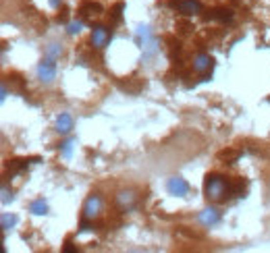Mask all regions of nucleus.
Listing matches in <instances>:
<instances>
[{"instance_id": "nucleus-1", "label": "nucleus", "mask_w": 270, "mask_h": 253, "mask_svg": "<svg viewBox=\"0 0 270 253\" xmlns=\"http://www.w3.org/2000/svg\"><path fill=\"white\" fill-rule=\"evenodd\" d=\"M229 193V183L221 174H208L204 181V195L208 202H222Z\"/></svg>"}, {"instance_id": "nucleus-2", "label": "nucleus", "mask_w": 270, "mask_h": 253, "mask_svg": "<svg viewBox=\"0 0 270 253\" xmlns=\"http://www.w3.org/2000/svg\"><path fill=\"white\" fill-rule=\"evenodd\" d=\"M167 191H169L171 195H175V197H187L189 191H191V187H189V183H187L185 179L171 177V179L167 181Z\"/></svg>"}, {"instance_id": "nucleus-3", "label": "nucleus", "mask_w": 270, "mask_h": 253, "mask_svg": "<svg viewBox=\"0 0 270 253\" xmlns=\"http://www.w3.org/2000/svg\"><path fill=\"white\" fill-rule=\"evenodd\" d=\"M54 77H56V63L46 56L38 65V79L44 81V83H50V81H54Z\"/></svg>"}, {"instance_id": "nucleus-4", "label": "nucleus", "mask_w": 270, "mask_h": 253, "mask_svg": "<svg viewBox=\"0 0 270 253\" xmlns=\"http://www.w3.org/2000/svg\"><path fill=\"white\" fill-rule=\"evenodd\" d=\"M92 46L96 50H102V48H106V44L112 40V33L108 31V27H104V25H98V27H94L92 29Z\"/></svg>"}, {"instance_id": "nucleus-5", "label": "nucleus", "mask_w": 270, "mask_h": 253, "mask_svg": "<svg viewBox=\"0 0 270 253\" xmlns=\"http://www.w3.org/2000/svg\"><path fill=\"white\" fill-rule=\"evenodd\" d=\"M102 210V197L98 193H92L88 199H85V204H83V218H96L100 214Z\"/></svg>"}, {"instance_id": "nucleus-6", "label": "nucleus", "mask_w": 270, "mask_h": 253, "mask_svg": "<svg viewBox=\"0 0 270 253\" xmlns=\"http://www.w3.org/2000/svg\"><path fill=\"white\" fill-rule=\"evenodd\" d=\"M221 218L222 216H221V212L216 210V207H206V210L199 212L197 220H199V224H202V226H206V229H212V226H216V224L221 222Z\"/></svg>"}, {"instance_id": "nucleus-7", "label": "nucleus", "mask_w": 270, "mask_h": 253, "mask_svg": "<svg viewBox=\"0 0 270 253\" xmlns=\"http://www.w3.org/2000/svg\"><path fill=\"white\" fill-rule=\"evenodd\" d=\"M172 6H177L179 8V13H183V15H197L199 11H202V4L197 2V0H172L171 2Z\"/></svg>"}, {"instance_id": "nucleus-8", "label": "nucleus", "mask_w": 270, "mask_h": 253, "mask_svg": "<svg viewBox=\"0 0 270 253\" xmlns=\"http://www.w3.org/2000/svg\"><path fill=\"white\" fill-rule=\"evenodd\" d=\"M73 116L69 115V112H60V116L56 118V131L58 133H63V135H67V133H71L73 131Z\"/></svg>"}, {"instance_id": "nucleus-9", "label": "nucleus", "mask_w": 270, "mask_h": 253, "mask_svg": "<svg viewBox=\"0 0 270 253\" xmlns=\"http://www.w3.org/2000/svg\"><path fill=\"white\" fill-rule=\"evenodd\" d=\"M210 67H212V58L208 56V54H197V56L194 58V71H196V73H202V75H204Z\"/></svg>"}, {"instance_id": "nucleus-10", "label": "nucleus", "mask_w": 270, "mask_h": 253, "mask_svg": "<svg viewBox=\"0 0 270 253\" xmlns=\"http://www.w3.org/2000/svg\"><path fill=\"white\" fill-rule=\"evenodd\" d=\"M79 13L83 15V17H98V15H102V6L98 4V2H83L81 6H79Z\"/></svg>"}, {"instance_id": "nucleus-11", "label": "nucleus", "mask_w": 270, "mask_h": 253, "mask_svg": "<svg viewBox=\"0 0 270 253\" xmlns=\"http://www.w3.org/2000/svg\"><path fill=\"white\" fill-rule=\"evenodd\" d=\"M117 204L123 207V210H129L133 204H135V195L131 193V191H119L117 195Z\"/></svg>"}, {"instance_id": "nucleus-12", "label": "nucleus", "mask_w": 270, "mask_h": 253, "mask_svg": "<svg viewBox=\"0 0 270 253\" xmlns=\"http://www.w3.org/2000/svg\"><path fill=\"white\" fill-rule=\"evenodd\" d=\"M29 212L36 214V216H46L48 214V204L44 199H36V202L29 204Z\"/></svg>"}, {"instance_id": "nucleus-13", "label": "nucleus", "mask_w": 270, "mask_h": 253, "mask_svg": "<svg viewBox=\"0 0 270 253\" xmlns=\"http://www.w3.org/2000/svg\"><path fill=\"white\" fill-rule=\"evenodd\" d=\"M210 19H219V21L226 23V21H231V19H233V13H231V11H226V8H216V11L210 13Z\"/></svg>"}, {"instance_id": "nucleus-14", "label": "nucleus", "mask_w": 270, "mask_h": 253, "mask_svg": "<svg viewBox=\"0 0 270 253\" xmlns=\"http://www.w3.org/2000/svg\"><path fill=\"white\" fill-rule=\"evenodd\" d=\"M73 145H75V139H67V141L60 143V154H63V158L69 160L73 154Z\"/></svg>"}, {"instance_id": "nucleus-15", "label": "nucleus", "mask_w": 270, "mask_h": 253, "mask_svg": "<svg viewBox=\"0 0 270 253\" xmlns=\"http://www.w3.org/2000/svg\"><path fill=\"white\" fill-rule=\"evenodd\" d=\"M123 11H125V2H117L115 8L110 11V15H112V23H121V21H123Z\"/></svg>"}, {"instance_id": "nucleus-16", "label": "nucleus", "mask_w": 270, "mask_h": 253, "mask_svg": "<svg viewBox=\"0 0 270 253\" xmlns=\"http://www.w3.org/2000/svg\"><path fill=\"white\" fill-rule=\"evenodd\" d=\"M19 222V218L17 216H11V214H2V230H11L13 226Z\"/></svg>"}, {"instance_id": "nucleus-17", "label": "nucleus", "mask_w": 270, "mask_h": 253, "mask_svg": "<svg viewBox=\"0 0 270 253\" xmlns=\"http://www.w3.org/2000/svg\"><path fill=\"white\" fill-rule=\"evenodd\" d=\"M60 54H63V48H60L58 44H50V46L46 48V56L52 58V60H56Z\"/></svg>"}, {"instance_id": "nucleus-18", "label": "nucleus", "mask_w": 270, "mask_h": 253, "mask_svg": "<svg viewBox=\"0 0 270 253\" xmlns=\"http://www.w3.org/2000/svg\"><path fill=\"white\" fill-rule=\"evenodd\" d=\"M83 29V21H71L67 25V33L69 36H77V33H81Z\"/></svg>"}, {"instance_id": "nucleus-19", "label": "nucleus", "mask_w": 270, "mask_h": 253, "mask_svg": "<svg viewBox=\"0 0 270 253\" xmlns=\"http://www.w3.org/2000/svg\"><path fill=\"white\" fill-rule=\"evenodd\" d=\"M8 202H13V193L4 187V189H2V204H8Z\"/></svg>"}, {"instance_id": "nucleus-20", "label": "nucleus", "mask_w": 270, "mask_h": 253, "mask_svg": "<svg viewBox=\"0 0 270 253\" xmlns=\"http://www.w3.org/2000/svg\"><path fill=\"white\" fill-rule=\"evenodd\" d=\"M65 251H67V253H73V251H75V247H73L71 239H67V243H65Z\"/></svg>"}, {"instance_id": "nucleus-21", "label": "nucleus", "mask_w": 270, "mask_h": 253, "mask_svg": "<svg viewBox=\"0 0 270 253\" xmlns=\"http://www.w3.org/2000/svg\"><path fill=\"white\" fill-rule=\"evenodd\" d=\"M0 93H2V95H0V100L4 102V100L8 98V90H6V85H2V92H0Z\"/></svg>"}, {"instance_id": "nucleus-22", "label": "nucleus", "mask_w": 270, "mask_h": 253, "mask_svg": "<svg viewBox=\"0 0 270 253\" xmlns=\"http://www.w3.org/2000/svg\"><path fill=\"white\" fill-rule=\"evenodd\" d=\"M60 2H63V0H50V6H54V8H58V6H60Z\"/></svg>"}]
</instances>
